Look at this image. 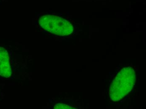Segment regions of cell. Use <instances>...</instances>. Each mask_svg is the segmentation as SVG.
Masks as SVG:
<instances>
[{
	"mask_svg": "<svg viewBox=\"0 0 146 109\" xmlns=\"http://www.w3.org/2000/svg\"><path fill=\"white\" fill-rule=\"evenodd\" d=\"M35 24L39 30L57 37H68L75 30L71 21L49 12L39 14L36 17Z\"/></svg>",
	"mask_w": 146,
	"mask_h": 109,
	"instance_id": "obj_1",
	"label": "cell"
},
{
	"mask_svg": "<svg viewBox=\"0 0 146 109\" xmlns=\"http://www.w3.org/2000/svg\"><path fill=\"white\" fill-rule=\"evenodd\" d=\"M136 73L131 67L122 69L110 87V97L114 102L119 101L132 90L136 82Z\"/></svg>",
	"mask_w": 146,
	"mask_h": 109,
	"instance_id": "obj_2",
	"label": "cell"
},
{
	"mask_svg": "<svg viewBox=\"0 0 146 109\" xmlns=\"http://www.w3.org/2000/svg\"><path fill=\"white\" fill-rule=\"evenodd\" d=\"M12 74L10 57L7 50L0 46V76L9 78Z\"/></svg>",
	"mask_w": 146,
	"mask_h": 109,
	"instance_id": "obj_3",
	"label": "cell"
},
{
	"mask_svg": "<svg viewBox=\"0 0 146 109\" xmlns=\"http://www.w3.org/2000/svg\"><path fill=\"white\" fill-rule=\"evenodd\" d=\"M53 108L55 109H76L74 107L68 104H66L64 103H57L55 104L53 106Z\"/></svg>",
	"mask_w": 146,
	"mask_h": 109,
	"instance_id": "obj_4",
	"label": "cell"
}]
</instances>
